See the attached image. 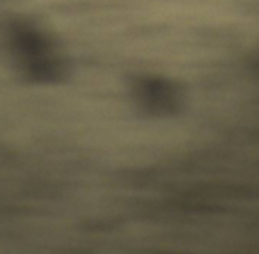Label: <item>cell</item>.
I'll list each match as a JSON object with an SVG mask.
<instances>
[{"label": "cell", "instance_id": "obj_1", "mask_svg": "<svg viewBox=\"0 0 259 254\" xmlns=\"http://www.w3.org/2000/svg\"><path fill=\"white\" fill-rule=\"evenodd\" d=\"M139 93L142 94L144 101L149 107L163 108L172 103V91L167 84L158 82V80H148L141 86Z\"/></svg>", "mask_w": 259, "mask_h": 254}]
</instances>
